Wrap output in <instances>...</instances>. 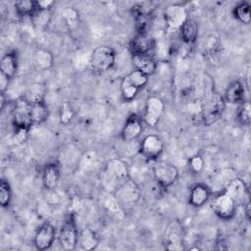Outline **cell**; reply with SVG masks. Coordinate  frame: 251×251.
I'll list each match as a JSON object with an SVG mask.
<instances>
[{
    "label": "cell",
    "mask_w": 251,
    "mask_h": 251,
    "mask_svg": "<svg viewBox=\"0 0 251 251\" xmlns=\"http://www.w3.org/2000/svg\"><path fill=\"white\" fill-rule=\"evenodd\" d=\"M53 5H54V2L49 1V0L36 1V6H37L38 10H51Z\"/></svg>",
    "instance_id": "36"
},
{
    "label": "cell",
    "mask_w": 251,
    "mask_h": 251,
    "mask_svg": "<svg viewBox=\"0 0 251 251\" xmlns=\"http://www.w3.org/2000/svg\"><path fill=\"white\" fill-rule=\"evenodd\" d=\"M33 25L37 29H44L51 20V10H36L30 17Z\"/></svg>",
    "instance_id": "28"
},
{
    "label": "cell",
    "mask_w": 251,
    "mask_h": 251,
    "mask_svg": "<svg viewBox=\"0 0 251 251\" xmlns=\"http://www.w3.org/2000/svg\"><path fill=\"white\" fill-rule=\"evenodd\" d=\"M148 76L141 72L134 70L123 77L121 82V93L125 101L133 100L138 92L147 84Z\"/></svg>",
    "instance_id": "3"
},
{
    "label": "cell",
    "mask_w": 251,
    "mask_h": 251,
    "mask_svg": "<svg viewBox=\"0 0 251 251\" xmlns=\"http://www.w3.org/2000/svg\"><path fill=\"white\" fill-rule=\"evenodd\" d=\"M19 60L17 52L11 51L3 55L0 62V73L6 75L9 79H12L18 71Z\"/></svg>",
    "instance_id": "20"
},
{
    "label": "cell",
    "mask_w": 251,
    "mask_h": 251,
    "mask_svg": "<svg viewBox=\"0 0 251 251\" xmlns=\"http://www.w3.org/2000/svg\"><path fill=\"white\" fill-rule=\"evenodd\" d=\"M164 151V142L157 134L146 135L139 146L140 154L147 160H157Z\"/></svg>",
    "instance_id": "9"
},
{
    "label": "cell",
    "mask_w": 251,
    "mask_h": 251,
    "mask_svg": "<svg viewBox=\"0 0 251 251\" xmlns=\"http://www.w3.org/2000/svg\"><path fill=\"white\" fill-rule=\"evenodd\" d=\"M78 229L76 227L75 219L73 214L65 217L63 224L59 230V243L64 250L71 251L76 248L78 241Z\"/></svg>",
    "instance_id": "5"
},
{
    "label": "cell",
    "mask_w": 251,
    "mask_h": 251,
    "mask_svg": "<svg viewBox=\"0 0 251 251\" xmlns=\"http://www.w3.org/2000/svg\"><path fill=\"white\" fill-rule=\"evenodd\" d=\"M12 200V188L8 181L2 179L0 182V203L2 207H8Z\"/></svg>",
    "instance_id": "32"
},
{
    "label": "cell",
    "mask_w": 251,
    "mask_h": 251,
    "mask_svg": "<svg viewBox=\"0 0 251 251\" xmlns=\"http://www.w3.org/2000/svg\"><path fill=\"white\" fill-rule=\"evenodd\" d=\"M77 244L83 250H86V251L93 250L99 244L98 235L96 234V232L93 229H91L89 227H85L78 232Z\"/></svg>",
    "instance_id": "23"
},
{
    "label": "cell",
    "mask_w": 251,
    "mask_h": 251,
    "mask_svg": "<svg viewBox=\"0 0 251 251\" xmlns=\"http://www.w3.org/2000/svg\"><path fill=\"white\" fill-rule=\"evenodd\" d=\"M234 17L241 23L248 25L251 21V12H250V4L249 2H240L233 9Z\"/></svg>",
    "instance_id": "29"
},
{
    "label": "cell",
    "mask_w": 251,
    "mask_h": 251,
    "mask_svg": "<svg viewBox=\"0 0 251 251\" xmlns=\"http://www.w3.org/2000/svg\"><path fill=\"white\" fill-rule=\"evenodd\" d=\"M182 41L186 44H193L198 37V25L197 23L188 18L178 28Z\"/></svg>",
    "instance_id": "24"
},
{
    "label": "cell",
    "mask_w": 251,
    "mask_h": 251,
    "mask_svg": "<svg viewBox=\"0 0 251 251\" xmlns=\"http://www.w3.org/2000/svg\"><path fill=\"white\" fill-rule=\"evenodd\" d=\"M114 195L121 204L130 205L139 198V190L137 185L129 178L114 192Z\"/></svg>",
    "instance_id": "14"
},
{
    "label": "cell",
    "mask_w": 251,
    "mask_h": 251,
    "mask_svg": "<svg viewBox=\"0 0 251 251\" xmlns=\"http://www.w3.org/2000/svg\"><path fill=\"white\" fill-rule=\"evenodd\" d=\"M14 7L16 10V13L20 17H31L37 10L36 1H31V0L18 1L14 4Z\"/></svg>",
    "instance_id": "27"
},
{
    "label": "cell",
    "mask_w": 251,
    "mask_h": 251,
    "mask_svg": "<svg viewBox=\"0 0 251 251\" xmlns=\"http://www.w3.org/2000/svg\"><path fill=\"white\" fill-rule=\"evenodd\" d=\"M74 117V111L68 103H65L60 111V121L62 124H68Z\"/></svg>",
    "instance_id": "34"
},
{
    "label": "cell",
    "mask_w": 251,
    "mask_h": 251,
    "mask_svg": "<svg viewBox=\"0 0 251 251\" xmlns=\"http://www.w3.org/2000/svg\"><path fill=\"white\" fill-rule=\"evenodd\" d=\"M244 92H245L244 84L242 83V81H240L238 79L233 80L227 85V87L225 91L224 99H225L226 103L238 104L243 101Z\"/></svg>",
    "instance_id": "21"
},
{
    "label": "cell",
    "mask_w": 251,
    "mask_h": 251,
    "mask_svg": "<svg viewBox=\"0 0 251 251\" xmlns=\"http://www.w3.org/2000/svg\"><path fill=\"white\" fill-rule=\"evenodd\" d=\"M226 108V101L224 96L212 92L201 101L199 119L201 123L206 126H212L217 123L223 116Z\"/></svg>",
    "instance_id": "2"
},
{
    "label": "cell",
    "mask_w": 251,
    "mask_h": 251,
    "mask_svg": "<svg viewBox=\"0 0 251 251\" xmlns=\"http://www.w3.org/2000/svg\"><path fill=\"white\" fill-rule=\"evenodd\" d=\"M56 238V227L51 222H45L36 230L33 243L38 250L49 249Z\"/></svg>",
    "instance_id": "11"
},
{
    "label": "cell",
    "mask_w": 251,
    "mask_h": 251,
    "mask_svg": "<svg viewBox=\"0 0 251 251\" xmlns=\"http://www.w3.org/2000/svg\"><path fill=\"white\" fill-rule=\"evenodd\" d=\"M165 109L163 100L158 96H149L145 103L143 121L146 125L154 126L160 121Z\"/></svg>",
    "instance_id": "10"
},
{
    "label": "cell",
    "mask_w": 251,
    "mask_h": 251,
    "mask_svg": "<svg viewBox=\"0 0 251 251\" xmlns=\"http://www.w3.org/2000/svg\"><path fill=\"white\" fill-rule=\"evenodd\" d=\"M189 166L193 173L199 174L202 172V170L204 168V159L199 155H195L192 158H190Z\"/></svg>",
    "instance_id": "33"
},
{
    "label": "cell",
    "mask_w": 251,
    "mask_h": 251,
    "mask_svg": "<svg viewBox=\"0 0 251 251\" xmlns=\"http://www.w3.org/2000/svg\"><path fill=\"white\" fill-rule=\"evenodd\" d=\"M164 19L170 28L178 29L188 19V13L184 6L180 4H171L165 10Z\"/></svg>",
    "instance_id": "12"
},
{
    "label": "cell",
    "mask_w": 251,
    "mask_h": 251,
    "mask_svg": "<svg viewBox=\"0 0 251 251\" xmlns=\"http://www.w3.org/2000/svg\"><path fill=\"white\" fill-rule=\"evenodd\" d=\"M132 64L135 70L141 72L147 76L155 74L157 70V62L152 55L149 54H140L132 55Z\"/></svg>",
    "instance_id": "18"
},
{
    "label": "cell",
    "mask_w": 251,
    "mask_h": 251,
    "mask_svg": "<svg viewBox=\"0 0 251 251\" xmlns=\"http://www.w3.org/2000/svg\"><path fill=\"white\" fill-rule=\"evenodd\" d=\"M127 179H129L128 167L122 159L109 160L101 172L102 185L109 192L114 193Z\"/></svg>",
    "instance_id": "1"
},
{
    "label": "cell",
    "mask_w": 251,
    "mask_h": 251,
    "mask_svg": "<svg viewBox=\"0 0 251 251\" xmlns=\"http://www.w3.org/2000/svg\"><path fill=\"white\" fill-rule=\"evenodd\" d=\"M44 94H45V86L42 83H32L28 90L27 95L25 96L30 103L37 102V101H43L44 100Z\"/></svg>",
    "instance_id": "30"
},
{
    "label": "cell",
    "mask_w": 251,
    "mask_h": 251,
    "mask_svg": "<svg viewBox=\"0 0 251 251\" xmlns=\"http://www.w3.org/2000/svg\"><path fill=\"white\" fill-rule=\"evenodd\" d=\"M237 120L242 126H249L251 121V106L247 101H242L238 107Z\"/></svg>",
    "instance_id": "31"
},
{
    "label": "cell",
    "mask_w": 251,
    "mask_h": 251,
    "mask_svg": "<svg viewBox=\"0 0 251 251\" xmlns=\"http://www.w3.org/2000/svg\"><path fill=\"white\" fill-rule=\"evenodd\" d=\"M155 47V39L149 33H136L129 42L132 55L149 54Z\"/></svg>",
    "instance_id": "15"
},
{
    "label": "cell",
    "mask_w": 251,
    "mask_h": 251,
    "mask_svg": "<svg viewBox=\"0 0 251 251\" xmlns=\"http://www.w3.org/2000/svg\"><path fill=\"white\" fill-rule=\"evenodd\" d=\"M154 14H136L134 16L135 28L137 33H149V29L153 24Z\"/></svg>",
    "instance_id": "26"
},
{
    "label": "cell",
    "mask_w": 251,
    "mask_h": 251,
    "mask_svg": "<svg viewBox=\"0 0 251 251\" xmlns=\"http://www.w3.org/2000/svg\"><path fill=\"white\" fill-rule=\"evenodd\" d=\"M211 208L220 219L230 220L235 215L237 204L225 190H223L212 197Z\"/></svg>",
    "instance_id": "7"
},
{
    "label": "cell",
    "mask_w": 251,
    "mask_h": 251,
    "mask_svg": "<svg viewBox=\"0 0 251 251\" xmlns=\"http://www.w3.org/2000/svg\"><path fill=\"white\" fill-rule=\"evenodd\" d=\"M211 196V189L206 184L196 183L190 188L188 203L194 208H199L205 205L210 200Z\"/></svg>",
    "instance_id": "16"
},
{
    "label": "cell",
    "mask_w": 251,
    "mask_h": 251,
    "mask_svg": "<svg viewBox=\"0 0 251 251\" xmlns=\"http://www.w3.org/2000/svg\"><path fill=\"white\" fill-rule=\"evenodd\" d=\"M61 178V170L57 163H49L45 165L42 171V184L47 190L55 188Z\"/></svg>",
    "instance_id": "17"
},
{
    "label": "cell",
    "mask_w": 251,
    "mask_h": 251,
    "mask_svg": "<svg viewBox=\"0 0 251 251\" xmlns=\"http://www.w3.org/2000/svg\"><path fill=\"white\" fill-rule=\"evenodd\" d=\"M178 175L177 168L169 162L160 161L153 167L154 178L162 188L172 186L178 178Z\"/></svg>",
    "instance_id": "8"
},
{
    "label": "cell",
    "mask_w": 251,
    "mask_h": 251,
    "mask_svg": "<svg viewBox=\"0 0 251 251\" xmlns=\"http://www.w3.org/2000/svg\"><path fill=\"white\" fill-rule=\"evenodd\" d=\"M54 63V56L53 54L43 48L37 49L33 54V66L34 68L39 71H47L49 70Z\"/></svg>",
    "instance_id": "22"
},
{
    "label": "cell",
    "mask_w": 251,
    "mask_h": 251,
    "mask_svg": "<svg viewBox=\"0 0 251 251\" xmlns=\"http://www.w3.org/2000/svg\"><path fill=\"white\" fill-rule=\"evenodd\" d=\"M10 80L11 79H9L6 75H4L3 74L0 73V92H1V94H5V91L8 88V84H9Z\"/></svg>",
    "instance_id": "35"
},
{
    "label": "cell",
    "mask_w": 251,
    "mask_h": 251,
    "mask_svg": "<svg viewBox=\"0 0 251 251\" xmlns=\"http://www.w3.org/2000/svg\"><path fill=\"white\" fill-rule=\"evenodd\" d=\"M116 53L109 46H99L93 50L90 56V68L96 73H105L111 70L115 64Z\"/></svg>",
    "instance_id": "6"
},
{
    "label": "cell",
    "mask_w": 251,
    "mask_h": 251,
    "mask_svg": "<svg viewBox=\"0 0 251 251\" xmlns=\"http://www.w3.org/2000/svg\"><path fill=\"white\" fill-rule=\"evenodd\" d=\"M143 131V122L140 117L135 114H131L126 120V123L122 128L121 136L124 141L136 140Z\"/></svg>",
    "instance_id": "13"
},
{
    "label": "cell",
    "mask_w": 251,
    "mask_h": 251,
    "mask_svg": "<svg viewBox=\"0 0 251 251\" xmlns=\"http://www.w3.org/2000/svg\"><path fill=\"white\" fill-rule=\"evenodd\" d=\"M48 116L49 110L44 100L31 103V121L33 126L44 123L48 119Z\"/></svg>",
    "instance_id": "25"
},
{
    "label": "cell",
    "mask_w": 251,
    "mask_h": 251,
    "mask_svg": "<svg viewBox=\"0 0 251 251\" xmlns=\"http://www.w3.org/2000/svg\"><path fill=\"white\" fill-rule=\"evenodd\" d=\"M224 190L236 202L237 205L244 203L245 197L248 196V188L245 182L240 178L231 179Z\"/></svg>",
    "instance_id": "19"
},
{
    "label": "cell",
    "mask_w": 251,
    "mask_h": 251,
    "mask_svg": "<svg viewBox=\"0 0 251 251\" xmlns=\"http://www.w3.org/2000/svg\"><path fill=\"white\" fill-rule=\"evenodd\" d=\"M12 119L16 129L27 130L31 127V103L25 97L16 99L12 109Z\"/></svg>",
    "instance_id": "4"
}]
</instances>
